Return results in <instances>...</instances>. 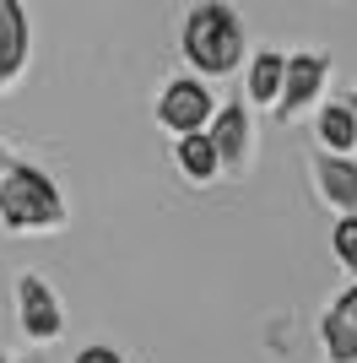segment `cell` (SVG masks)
<instances>
[{"label": "cell", "instance_id": "cell-1", "mask_svg": "<svg viewBox=\"0 0 357 363\" xmlns=\"http://www.w3.org/2000/svg\"><path fill=\"white\" fill-rule=\"evenodd\" d=\"M244 55H249V33H244V16H238L233 0H195L184 11V22H178V60L190 65V76H206V82L238 76Z\"/></svg>", "mask_w": 357, "mask_h": 363}, {"label": "cell", "instance_id": "cell-2", "mask_svg": "<svg viewBox=\"0 0 357 363\" xmlns=\"http://www.w3.org/2000/svg\"><path fill=\"white\" fill-rule=\"evenodd\" d=\"M71 223V201L60 196V184L49 179L38 163L11 157L0 163V228L16 239H44Z\"/></svg>", "mask_w": 357, "mask_h": 363}, {"label": "cell", "instance_id": "cell-3", "mask_svg": "<svg viewBox=\"0 0 357 363\" xmlns=\"http://www.w3.org/2000/svg\"><path fill=\"white\" fill-rule=\"evenodd\" d=\"M11 315H16V336L33 342V347H55L65 336V303L38 272L11 277Z\"/></svg>", "mask_w": 357, "mask_h": 363}, {"label": "cell", "instance_id": "cell-4", "mask_svg": "<svg viewBox=\"0 0 357 363\" xmlns=\"http://www.w3.org/2000/svg\"><path fill=\"white\" fill-rule=\"evenodd\" d=\"M325 87H330V55L298 49V55H287V65H282V92H276L271 114L282 125L303 120V114H314V108L325 104Z\"/></svg>", "mask_w": 357, "mask_h": 363}, {"label": "cell", "instance_id": "cell-5", "mask_svg": "<svg viewBox=\"0 0 357 363\" xmlns=\"http://www.w3.org/2000/svg\"><path fill=\"white\" fill-rule=\"evenodd\" d=\"M206 141L217 152V168H222V179H244L254 168V114L244 98H227V104L211 108L206 120Z\"/></svg>", "mask_w": 357, "mask_h": 363}, {"label": "cell", "instance_id": "cell-6", "mask_svg": "<svg viewBox=\"0 0 357 363\" xmlns=\"http://www.w3.org/2000/svg\"><path fill=\"white\" fill-rule=\"evenodd\" d=\"M211 108H217V92H211L206 76H168L163 87H157V104H152V114H157V125H163L168 136H195V130H206Z\"/></svg>", "mask_w": 357, "mask_h": 363}, {"label": "cell", "instance_id": "cell-7", "mask_svg": "<svg viewBox=\"0 0 357 363\" xmlns=\"http://www.w3.org/2000/svg\"><path fill=\"white\" fill-rule=\"evenodd\" d=\"M33 60V16L22 0H0V92H11Z\"/></svg>", "mask_w": 357, "mask_h": 363}, {"label": "cell", "instance_id": "cell-8", "mask_svg": "<svg viewBox=\"0 0 357 363\" xmlns=\"http://www.w3.org/2000/svg\"><path fill=\"white\" fill-rule=\"evenodd\" d=\"M319 352H325V363H357V277L319 315Z\"/></svg>", "mask_w": 357, "mask_h": 363}, {"label": "cell", "instance_id": "cell-9", "mask_svg": "<svg viewBox=\"0 0 357 363\" xmlns=\"http://www.w3.org/2000/svg\"><path fill=\"white\" fill-rule=\"evenodd\" d=\"M309 184H314V196H319V206H330L336 217L357 212V157H336V152H319V147H314Z\"/></svg>", "mask_w": 357, "mask_h": 363}, {"label": "cell", "instance_id": "cell-10", "mask_svg": "<svg viewBox=\"0 0 357 363\" xmlns=\"http://www.w3.org/2000/svg\"><path fill=\"white\" fill-rule=\"evenodd\" d=\"M282 65H287L282 49H249V55H244V104L249 108L276 104V92H282Z\"/></svg>", "mask_w": 357, "mask_h": 363}, {"label": "cell", "instance_id": "cell-11", "mask_svg": "<svg viewBox=\"0 0 357 363\" xmlns=\"http://www.w3.org/2000/svg\"><path fill=\"white\" fill-rule=\"evenodd\" d=\"M174 168H178V179L195 184V190H211V184L222 179V168H217V152H211L206 130H195V136H174Z\"/></svg>", "mask_w": 357, "mask_h": 363}, {"label": "cell", "instance_id": "cell-12", "mask_svg": "<svg viewBox=\"0 0 357 363\" xmlns=\"http://www.w3.org/2000/svg\"><path fill=\"white\" fill-rule=\"evenodd\" d=\"M314 147L319 152H336V157H352L357 152V130H352V108L336 98V104H319L314 108Z\"/></svg>", "mask_w": 357, "mask_h": 363}, {"label": "cell", "instance_id": "cell-13", "mask_svg": "<svg viewBox=\"0 0 357 363\" xmlns=\"http://www.w3.org/2000/svg\"><path fill=\"white\" fill-rule=\"evenodd\" d=\"M330 260H336L346 277H357V212H341L330 223Z\"/></svg>", "mask_w": 357, "mask_h": 363}, {"label": "cell", "instance_id": "cell-14", "mask_svg": "<svg viewBox=\"0 0 357 363\" xmlns=\"http://www.w3.org/2000/svg\"><path fill=\"white\" fill-rule=\"evenodd\" d=\"M71 363H125V352H114L108 342H92V347H81Z\"/></svg>", "mask_w": 357, "mask_h": 363}, {"label": "cell", "instance_id": "cell-15", "mask_svg": "<svg viewBox=\"0 0 357 363\" xmlns=\"http://www.w3.org/2000/svg\"><path fill=\"white\" fill-rule=\"evenodd\" d=\"M341 104H346V108H352V130H357V87H352V92H346ZM352 157H357V152H352Z\"/></svg>", "mask_w": 357, "mask_h": 363}, {"label": "cell", "instance_id": "cell-16", "mask_svg": "<svg viewBox=\"0 0 357 363\" xmlns=\"http://www.w3.org/2000/svg\"><path fill=\"white\" fill-rule=\"evenodd\" d=\"M11 157H22V152H16V147H11V141L0 136V163H11Z\"/></svg>", "mask_w": 357, "mask_h": 363}, {"label": "cell", "instance_id": "cell-17", "mask_svg": "<svg viewBox=\"0 0 357 363\" xmlns=\"http://www.w3.org/2000/svg\"><path fill=\"white\" fill-rule=\"evenodd\" d=\"M0 363H11V358H6V352H0Z\"/></svg>", "mask_w": 357, "mask_h": 363}, {"label": "cell", "instance_id": "cell-18", "mask_svg": "<svg viewBox=\"0 0 357 363\" xmlns=\"http://www.w3.org/2000/svg\"><path fill=\"white\" fill-rule=\"evenodd\" d=\"M11 363H16V358H11ZM22 363H28V358H22Z\"/></svg>", "mask_w": 357, "mask_h": 363}]
</instances>
